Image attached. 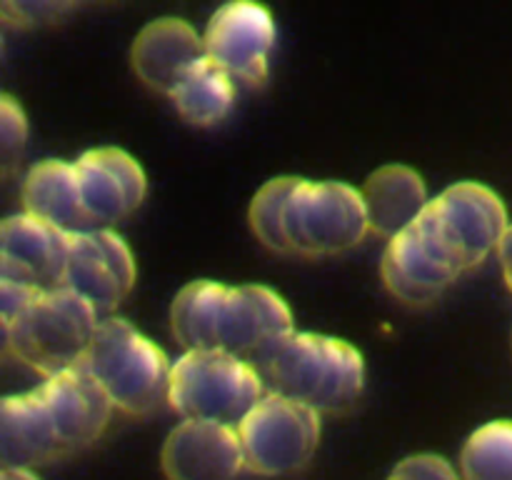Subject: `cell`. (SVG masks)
I'll return each instance as SVG.
<instances>
[{
	"instance_id": "484cf974",
	"label": "cell",
	"mask_w": 512,
	"mask_h": 480,
	"mask_svg": "<svg viewBox=\"0 0 512 480\" xmlns=\"http://www.w3.org/2000/svg\"><path fill=\"white\" fill-rule=\"evenodd\" d=\"M498 260H500V268H503L505 283H508V288L512 293V223H510L508 233H505L503 243H500V248H498Z\"/></svg>"
},
{
	"instance_id": "e0dca14e",
	"label": "cell",
	"mask_w": 512,
	"mask_h": 480,
	"mask_svg": "<svg viewBox=\"0 0 512 480\" xmlns=\"http://www.w3.org/2000/svg\"><path fill=\"white\" fill-rule=\"evenodd\" d=\"M205 58L203 35L180 18H158L135 38L130 60L148 88L170 95L185 73Z\"/></svg>"
},
{
	"instance_id": "44dd1931",
	"label": "cell",
	"mask_w": 512,
	"mask_h": 480,
	"mask_svg": "<svg viewBox=\"0 0 512 480\" xmlns=\"http://www.w3.org/2000/svg\"><path fill=\"white\" fill-rule=\"evenodd\" d=\"M463 480H512V420H490L460 450Z\"/></svg>"
},
{
	"instance_id": "cb8c5ba5",
	"label": "cell",
	"mask_w": 512,
	"mask_h": 480,
	"mask_svg": "<svg viewBox=\"0 0 512 480\" xmlns=\"http://www.w3.org/2000/svg\"><path fill=\"white\" fill-rule=\"evenodd\" d=\"M68 8L65 3H3V15L13 25H38L63 15Z\"/></svg>"
},
{
	"instance_id": "7a4b0ae2",
	"label": "cell",
	"mask_w": 512,
	"mask_h": 480,
	"mask_svg": "<svg viewBox=\"0 0 512 480\" xmlns=\"http://www.w3.org/2000/svg\"><path fill=\"white\" fill-rule=\"evenodd\" d=\"M170 328L185 350H218L258 363L295 333L293 313L265 285L193 280L170 305Z\"/></svg>"
},
{
	"instance_id": "277c9868",
	"label": "cell",
	"mask_w": 512,
	"mask_h": 480,
	"mask_svg": "<svg viewBox=\"0 0 512 480\" xmlns=\"http://www.w3.org/2000/svg\"><path fill=\"white\" fill-rule=\"evenodd\" d=\"M125 415H150L168 403L173 363L148 335L123 318H103L83 363Z\"/></svg>"
},
{
	"instance_id": "d4e9b609",
	"label": "cell",
	"mask_w": 512,
	"mask_h": 480,
	"mask_svg": "<svg viewBox=\"0 0 512 480\" xmlns=\"http://www.w3.org/2000/svg\"><path fill=\"white\" fill-rule=\"evenodd\" d=\"M35 295H38L35 290L23 288L18 283H10V280H0V320H3V328L13 323L28 308Z\"/></svg>"
},
{
	"instance_id": "9c48e42d",
	"label": "cell",
	"mask_w": 512,
	"mask_h": 480,
	"mask_svg": "<svg viewBox=\"0 0 512 480\" xmlns=\"http://www.w3.org/2000/svg\"><path fill=\"white\" fill-rule=\"evenodd\" d=\"M278 30L263 5L228 3L213 13L203 33L205 58L223 68L235 83L263 85Z\"/></svg>"
},
{
	"instance_id": "6da1fadb",
	"label": "cell",
	"mask_w": 512,
	"mask_h": 480,
	"mask_svg": "<svg viewBox=\"0 0 512 480\" xmlns=\"http://www.w3.org/2000/svg\"><path fill=\"white\" fill-rule=\"evenodd\" d=\"M248 215L265 248L298 258L348 253L370 233L363 193L343 180L280 175L255 193Z\"/></svg>"
},
{
	"instance_id": "9a60e30c",
	"label": "cell",
	"mask_w": 512,
	"mask_h": 480,
	"mask_svg": "<svg viewBox=\"0 0 512 480\" xmlns=\"http://www.w3.org/2000/svg\"><path fill=\"white\" fill-rule=\"evenodd\" d=\"M38 390L53 415L65 453L73 455L85 450L103 435L113 403L83 365L50 375L38 385Z\"/></svg>"
},
{
	"instance_id": "8fae6325",
	"label": "cell",
	"mask_w": 512,
	"mask_h": 480,
	"mask_svg": "<svg viewBox=\"0 0 512 480\" xmlns=\"http://www.w3.org/2000/svg\"><path fill=\"white\" fill-rule=\"evenodd\" d=\"M135 285V260L115 230H83L70 235L65 288L83 295L98 315H108Z\"/></svg>"
},
{
	"instance_id": "52a82bcc",
	"label": "cell",
	"mask_w": 512,
	"mask_h": 480,
	"mask_svg": "<svg viewBox=\"0 0 512 480\" xmlns=\"http://www.w3.org/2000/svg\"><path fill=\"white\" fill-rule=\"evenodd\" d=\"M418 223L458 273L478 268L490 253H498L510 228L500 195L475 180L445 188L430 200Z\"/></svg>"
},
{
	"instance_id": "ac0fdd59",
	"label": "cell",
	"mask_w": 512,
	"mask_h": 480,
	"mask_svg": "<svg viewBox=\"0 0 512 480\" xmlns=\"http://www.w3.org/2000/svg\"><path fill=\"white\" fill-rule=\"evenodd\" d=\"M360 193H363L370 233L388 240L410 228L430 203L420 173L398 163L383 165L370 173Z\"/></svg>"
},
{
	"instance_id": "8992f818",
	"label": "cell",
	"mask_w": 512,
	"mask_h": 480,
	"mask_svg": "<svg viewBox=\"0 0 512 480\" xmlns=\"http://www.w3.org/2000/svg\"><path fill=\"white\" fill-rule=\"evenodd\" d=\"M263 395L255 365L218 350H185L170 373L168 403L183 420L238 428Z\"/></svg>"
},
{
	"instance_id": "4fadbf2b",
	"label": "cell",
	"mask_w": 512,
	"mask_h": 480,
	"mask_svg": "<svg viewBox=\"0 0 512 480\" xmlns=\"http://www.w3.org/2000/svg\"><path fill=\"white\" fill-rule=\"evenodd\" d=\"M160 465L168 480H235L245 468L238 428L183 420L165 438Z\"/></svg>"
},
{
	"instance_id": "30bf717a",
	"label": "cell",
	"mask_w": 512,
	"mask_h": 480,
	"mask_svg": "<svg viewBox=\"0 0 512 480\" xmlns=\"http://www.w3.org/2000/svg\"><path fill=\"white\" fill-rule=\"evenodd\" d=\"M70 235L28 213L8 215L0 225V280L35 293L65 288Z\"/></svg>"
},
{
	"instance_id": "4316f807",
	"label": "cell",
	"mask_w": 512,
	"mask_h": 480,
	"mask_svg": "<svg viewBox=\"0 0 512 480\" xmlns=\"http://www.w3.org/2000/svg\"><path fill=\"white\" fill-rule=\"evenodd\" d=\"M0 480H40L33 470H18V468H3Z\"/></svg>"
},
{
	"instance_id": "7c38bea8",
	"label": "cell",
	"mask_w": 512,
	"mask_h": 480,
	"mask_svg": "<svg viewBox=\"0 0 512 480\" xmlns=\"http://www.w3.org/2000/svg\"><path fill=\"white\" fill-rule=\"evenodd\" d=\"M80 200L90 230H113L143 203L145 170L138 160L120 148L85 150L75 160Z\"/></svg>"
},
{
	"instance_id": "3957f363",
	"label": "cell",
	"mask_w": 512,
	"mask_h": 480,
	"mask_svg": "<svg viewBox=\"0 0 512 480\" xmlns=\"http://www.w3.org/2000/svg\"><path fill=\"white\" fill-rule=\"evenodd\" d=\"M265 393L295 400L318 415H343L360 403L365 360L335 335L293 333L255 363Z\"/></svg>"
},
{
	"instance_id": "d6986e66",
	"label": "cell",
	"mask_w": 512,
	"mask_h": 480,
	"mask_svg": "<svg viewBox=\"0 0 512 480\" xmlns=\"http://www.w3.org/2000/svg\"><path fill=\"white\" fill-rule=\"evenodd\" d=\"M23 208V213L45 220L68 235L90 230L75 163L55 158L35 163L23 180Z\"/></svg>"
},
{
	"instance_id": "5b68a950",
	"label": "cell",
	"mask_w": 512,
	"mask_h": 480,
	"mask_svg": "<svg viewBox=\"0 0 512 480\" xmlns=\"http://www.w3.org/2000/svg\"><path fill=\"white\" fill-rule=\"evenodd\" d=\"M100 315L70 288L38 293L28 308L3 328V350L35 373L58 375L78 368L98 333Z\"/></svg>"
},
{
	"instance_id": "5bb4252c",
	"label": "cell",
	"mask_w": 512,
	"mask_h": 480,
	"mask_svg": "<svg viewBox=\"0 0 512 480\" xmlns=\"http://www.w3.org/2000/svg\"><path fill=\"white\" fill-rule=\"evenodd\" d=\"M380 273L388 293L408 305L433 303L460 278L458 270L440 255L418 220L388 240Z\"/></svg>"
},
{
	"instance_id": "ba28073f",
	"label": "cell",
	"mask_w": 512,
	"mask_h": 480,
	"mask_svg": "<svg viewBox=\"0 0 512 480\" xmlns=\"http://www.w3.org/2000/svg\"><path fill=\"white\" fill-rule=\"evenodd\" d=\"M320 415L295 400L265 393L238 425L245 468L263 478L303 470L320 445Z\"/></svg>"
},
{
	"instance_id": "603a6c76",
	"label": "cell",
	"mask_w": 512,
	"mask_h": 480,
	"mask_svg": "<svg viewBox=\"0 0 512 480\" xmlns=\"http://www.w3.org/2000/svg\"><path fill=\"white\" fill-rule=\"evenodd\" d=\"M388 480H460V475L443 455L418 453L400 460Z\"/></svg>"
},
{
	"instance_id": "7402d4cb",
	"label": "cell",
	"mask_w": 512,
	"mask_h": 480,
	"mask_svg": "<svg viewBox=\"0 0 512 480\" xmlns=\"http://www.w3.org/2000/svg\"><path fill=\"white\" fill-rule=\"evenodd\" d=\"M28 140V120H25V110L20 108L18 100L13 95H0V153H3L5 170L15 163L25 148Z\"/></svg>"
},
{
	"instance_id": "ffe728a7",
	"label": "cell",
	"mask_w": 512,
	"mask_h": 480,
	"mask_svg": "<svg viewBox=\"0 0 512 480\" xmlns=\"http://www.w3.org/2000/svg\"><path fill=\"white\" fill-rule=\"evenodd\" d=\"M235 85L238 83L223 68H218L210 58H203L180 78L168 98L173 100L180 118L190 125L208 128L230 115L235 105Z\"/></svg>"
},
{
	"instance_id": "2e32d148",
	"label": "cell",
	"mask_w": 512,
	"mask_h": 480,
	"mask_svg": "<svg viewBox=\"0 0 512 480\" xmlns=\"http://www.w3.org/2000/svg\"><path fill=\"white\" fill-rule=\"evenodd\" d=\"M63 440L38 388L5 395L0 403V460L3 468L35 470L65 458Z\"/></svg>"
}]
</instances>
